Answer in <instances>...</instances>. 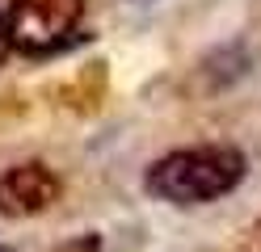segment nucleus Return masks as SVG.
I'll list each match as a JSON object with an SVG mask.
<instances>
[{
  "label": "nucleus",
  "mask_w": 261,
  "mask_h": 252,
  "mask_svg": "<svg viewBox=\"0 0 261 252\" xmlns=\"http://www.w3.org/2000/svg\"><path fill=\"white\" fill-rule=\"evenodd\" d=\"M244 168L249 164L240 147H181L148 168V193H156L160 202H177V206H202V202H219L232 193L244 181Z\"/></svg>",
  "instance_id": "obj_1"
},
{
  "label": "nucleus",
  "mask_w": 261,
  "mask_h": 252,
  "mask_svg": "<svg viewBox=\"0 0 261 252\" xmlns=\"http://www.w3.org/2000/svg\"><path fill=\"white\" fill-rule=\"evenodd\" d=\"M80 17L85 0H13L5 34L21 55H55L76 38Z\"/></svg>",
  "instance_id": "obj_2"
},
{
  "label": "nucleus",
  "mask_w": 261,
  "mask_h": 252,
  "mask_svg": "<svg viewBox=\"0 0 261 252\" xmlns=\"http://www.w3.org/2000/svg\"><path fill=\"white\" fill-rule=\"evenodd\" d=\"M55 198H59V181L42 164H21L0 177V214H9V218H30V214L46 210Z\"/></svg>",
  "instance_id": "obj_3"
},
{
  "label": "nucleus",
  "mask_w": 261,
  "mask_h": 252,
  "mask_svg": "<svg viewBox=\"0 0 261 252\" xmlns=\"http://www.w3.org/2000/svg\"><path fill=\"white\" fill-rule=\"evenodd\" d=\"M5 55H9V34H5V25H0V63H5Z\"/></svg>",
  "instance_id": "obj_4"
},
{
  "label": "nucleus",
  "mask_w": 261,
  "mask_h": 252,
  "mask_svg": "<svg viewBox=\"0 0 261 252\" xmlns=\"http://www.w3.org/2000/svg\"><path fill=\"white\" fill-rule=\"evenodd\" d=\"M0 252H13V248H9V244H0Z\"/></svg>",
  "instance_id": "obj_5"
},
{
  "label": "nucleus",
  "mask_w": 261,
  "mask_h": 252,
  "mask_svg": "<svg viewBox=\"0 0 261 252\" xmlns=\"http://www.w3.org/2000/svg\"><path fill=\"white\" fill-rule=\"evenodd\" d=\"M139 5H148V0H139Z\"/></svg>",
  "instance_id": "obj_6"
}]
</instances>
